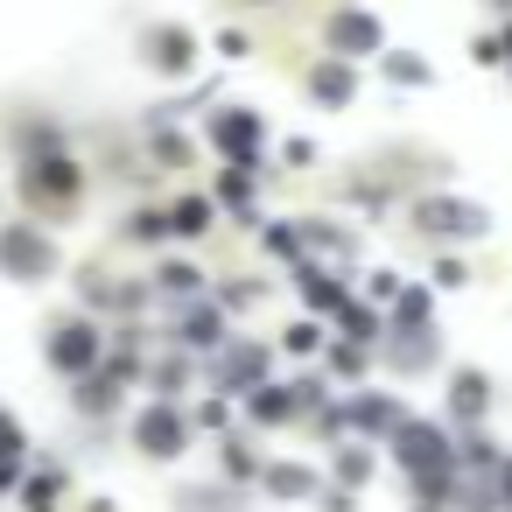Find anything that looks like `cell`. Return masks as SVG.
<instances>
[{
  "label": "cell",
  "instance_id": "obj_1",
  "mask_svg": "<svg viewBox=\"0 0 512 512\" xmlns=\"http://www.w3.org/2000/svg\"><path fill=\"white\" fill-rule=\"evenodd\" d=\"M414 225L421 232H442V239H477L491 225V211L484 204H456V197H421L414 204Z\"/></svg>",
  "mask_w": 512,
  "mask_h": 512
},
{
  "label": "cell",
  "instance_id": "obj_2",
  "mask_svg": "<svg viewBox=\"0 0 512 512\" xmlns=\"http://www.w3.org/2000/svg\"><path fill=\"white\" fill-rule=\"evenodd\" d=\"M0 267L22 274V281H36V274L57 267V246H50L43 232H29V225H8V232H0Z\"/></svg>",
  "mask_w": 512,
  "mask_h": 512
},
{
  "label": "cell",
  "instance_id": "obj_3",
  "mask_svg": "<svg viewBox=\"0 0 512 512\" xmlns=\"http://www.w3.org/2000/svg\"><path fill=\"white\" fill-rule=\"evenodd\" d=\"M134 435H141V449H148V456H176V449L190 442V428H183V414H176V407H148V414L134 421Z\"/></svg>",
  "mask_w": 512,
  "mask_h": 512
},
{
  "label": "cell",
  "instance_id": "obj_4",
  "mask_svg": "<svg viewBox=\"0 0 512 512\" xmlns=\"http://www.w3.org/2000/svg\"><path fill=\"white\" fill-rule=\"evenodd\" d=\"M50 358H57L64 372H85V365L99 358V330H92V323H64L57 344H50Z\"/></svg>",
  "mask_w": 512,
  "mask_h": 512
},
{
  "label": "cell",
  "instance_id": "obj_5",
  "mask_svg": "<svg viewBox=\"0 0 512 512\" xmlns=\"http://www.w3.org/2000/svg\"><path fill=\"white\" fill-rule=\"evenodd\" d=\"M330 43H337L344 57H358V50H379V22H372V15H358V8H344V15L330 22Z\"/></svg>",
  "mask_w": 512,
  "mask_h": 512
},
{
  "label": "cell",
  "instance_id": "obj_6",
  "mask_svg": "<svg viewBox=\"0 0 512 512\" xmlns=\"http://www.w3.org/2000/svg\"><path fill=\"white\" fill-rule=\"evenodd\" d=\"M218 148L239 155V162H253V148H260V113H225V120H218Z\"/></svg>",
  "mask_w": 512,
  "mask_h": 512
},
{
  "label": "cell",
  "instance_id": "obj_7",
  "mask_svg": "<svg viewBox=\"0 0 512 512\" xmlns=\"http://www.w3.org/2000/svg\"><path fill=\"white\" fill-rule=\"evenodd\" d=\"M351 85H358V78H351V64H344V57H330V64H316V71H309V92H316L323 106H344V99H351Z\"/></svg>",
  "mask_w": 512,
  "mask_h": 512
},
{
  "label": "cell",
  "instance_id": "obj_8",
  "mask_svg": "<svg viewBox=\"0 0 512 512\" xmlns=\"http://www.w3.org/2000/svg\"><path fill=\"white\" fill-rule=\"evenodd\" d=\"M484 400H491L484 372H456V386H449V407H456L463 421H477V414H484Z\"/></svg>",
  "mask_w": 512,
  "mask_h": 512
},
{
  "label": "cell",
  "instance_id": "obj_9",
  "mask_svg": "<svg viewBox=\"0 0 512 512\" xmlns=\"http://www.w3.org/2000/svg\"><path fill=\"white\" fill-rule=\"evenodd\" d=\"M190 57H197V43H190L183 29H155V64H162V71H183Z\"/></svg>",
  "mask_w": 512,
  "mask_h": 512
},
{
  "label": "cell",
  "instance_id": "obj_10",
  "mask_svg": "<svg viewBox=\"0 0 512 512\" xmlns=\"http://www.w3.org/2000/svg\"><path fill=\"white\" fill-rule=\"evenodd\" d=\"M169 232H183V239H197V232H211V204H204V197H183V204L169 211Z\"/></svg>",
  "mask_w": 512,
  "mask_h": 512
},
{
  "label": "cell",
  "instance_id": "obj_11",
  "mask_svg": "<svg viewBox=\"0 0 512 512\" xmlns=\"http://www.w3.org/2000/svg\"><path fill=\"white\" fill-rule=\"evenodd\" d=\"M155 281H162L169 295H197V288H204V274H197V267H183V260H169V267H162Z\"/></svg>",
  "mask_w": 512,
  "mask_h": 512
},
{
  "label": "cell",
  "instance_id": "obj_12",
  "mask_svg": "<svg viewBox=\"0 0 512 512\" xmlns=\"http://www.w3.org/2000/svg\"><path fill=\"white\" fill-rule=\"evenodd\" d=\"M183 344H197V351H211V344H218V316H211V309H197V316H183Z\"/></svg>",
  "mask_w": 512,
  "mask_h": 512
},
{
  "label": "cell",
  "instance_id": "obj_13",
  "mask_svg": "<svg viewBox=\"0 0 512 512\" xmlns=\"http://www.w3.org/2000/svg\"><path fill=\"white\" fill-rule=\"evenodd\" d=\"M260 372H267V351H253V344L225 358V379H260Z\"/></svg>",
  "mask_w": 512,
  "mask_h": 512
},
{
  "label": "cell",
  "instance_id": "obj_14",
  "mask_svg": "<svg viewBox=\"0 0 512 512\" xmlns=\"http://www.w3.org/2000/svg\"><path fill=\"white\" fill-rule=\"evenodd\" d=\"M267 484H274V498H302V491H309V470H295V463H274V477H267Z\"/></svg>",
  "mask_w": 512,
  "mask_h": 512
},
{
  "label": "cell",
  "instance_id": "obj_15",
  "mask_svg": "<svg viewBox=\"0 0 512 512\" xmlns=\"http://www.w3.org/2000/svg\"><path fill=\"white\" fill-rule=\"evenodd\" d=\"M253 414H260V421H281V414H295V400H288L281 386H260V400H253Z\"/></svg>",
  "mask_w": 512,
  "mask_h": 512
},
{
  "label": "cell",
  "instance_id": "obj_16",
  "mask_svg": "<svg viewBox=\"0 0 512 512\" xmlns=\"http://www.w3.org/2000/svg\"><path fill=\"white\" fill-rule=\"evenodd\" d=\"M337 477H344V484H365V477H372V456H365V449H344V456H337Z\"/></svg>",
  "mask_w": 512,
  "mask_h": 512
},
{
  "label": "cell",
  "instance_id": "obj_17",
  "mask_svg": "<svg viewBox=\"0 0 512 512\" xmlns=\"http://www.w3.org/2000/svg\"><path fill=\"white\" fill-rule=\"evenodd\" d=\"M36 190H71L78 176H71V162H43V176H29Z\"/></svg>",
  "mask_w": 512,
  "mask_h": 512
},
{
  "label": "cell",
  "instance_id": "obj_18",
  "mask_svg": "<svg viewBox=\"0 0 512 512\" xmlns=\"http://www.w3.org/2000/svg\"><path fill=\"white\" fill-rule=\"evenodd\" d=\"M386 71H393V78H400V85H421V78H428V64H414V57H393V64H386Z\"/></svg>",
  "mask_w": 512,
  "mask_h": 512
},
{
  "label": "cell",
  "instance_id": "obj_19",
  "mask_svg": "<svg viewBox=\"0 0 512 512\" xmlns=\"http://www.w3.org/2000/svg\"><path fill=\"white\" fill-rule=\"evenodd\" d=\"M127 232H134V239H162V232H169V218H155V211H148V218H134Z\"/></svg>",
  "mask_w": 512,
  "mask_h": 512
},
{
  "label": "cell",
  "instance_id": "obj_20",
  "mask_svg": "<svg viewBox=\"0 0 512 512\" xmlns=\"http://www.w3.org/2000/svg\"><path fill=\"white\" fill-rule=\"evenodd\" d=\"M50 498H57V484H50V477H36V484H29V512H50Z\"/></svg>",
  "mask_w": 512,
  "mask_h": 512
},
{
  "label": "cell",
  "instance_id": "obj_21",
  "mask_svg": "<svg viewBox=\"0 0 512 512\" xmlns=\"http://www.w3.org/2000/svg\"><path fill=\"white\" fill-rule=\"evenodd\" d=\"M288 351H316V323H295L288 330Z\"/></svg>",
  "mask_w": 512,
  "mask_h": 512
},
{
  "label": "cell",
  "instance_id": "obj_22",
  "mask_svg": "<svg viewBox=\"0 0 512 512\" xmlns=\"http://www.w3.org/2000/svg\"><path fill=\"white\" fill-rule=\"evenodd\" d=\"M456 456H463V463H491V442H484V435H470V442H463Z\"/></svg>",
  "mask_w": 512,
  "mask_h": 512
},
{
  "label": "cell",
  "instance_id": "obj_23",
  "mask_svg": "<svg viewBox=\"0 0 512 512\" xmlns=\"http://www.w3.org/2000/svg\"><path fill=\"white\" fill-rule=\"evenodd\" d=\"M22 449V435H15V421H0V456H15Z\"/></svg>",
  "mask_w": 512,
  "mask_h": 512
},
{
  "label": "cell",
  "instance_id": "obj_24",
  "mask_svg": "<svg viewBox=\"0 0 512 512\" xmlns=\"http://www.w3.org/2000/svg\"><path fill=\"white\" fill-rule=\"evenodd\" d=\"M505 491H512V463H505Z\"/></svg>",
  "mask_w": 512,
  "mask_h": 512
}]
</instances>
